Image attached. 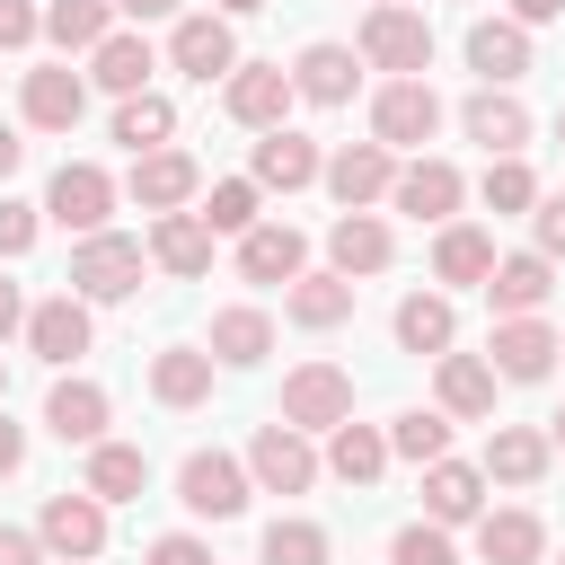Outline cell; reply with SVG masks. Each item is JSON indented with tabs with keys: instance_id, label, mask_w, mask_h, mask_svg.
I'll return each mask as SVG.
<instances>
[{
	"instance_id": "cell-51",
	"label": "cell",
	"mask_w": 565,
	"mask_h": 565,
	"mask_svg": "<svg viewBox=\"0 0 565 565\" xmlns=\"http://www.w3.org/2000/svg\"><path fill=\"white\" fill-rule=\"evenodd\" d=\"M18 468H26V433L0 415V477H18Z\"/></svg>"
},
{
	"instance_id": "cell-57",
	"label": "cell",
	"mask_w": 565,
	"mask_h": 565,
	"mask_svg": "<svg viewBox=\"0 0 565 565\" xmlns=\"http://www.w3.org/2000/svg\"><path fill=\"white\" fill-rule=\"evenodd\" d=\"M0 397H9V362H0Z\"/></svg>"
},
{
	"instance_id": "cell-46",
	"label": "cell",
	"mask_w": 565,
	"mask_h": 565,
	"mask_svg": "<svg viewBox=\"0 0 565 565\" xmlns=\"http://www.w3.org/2000/svg\"><path fill=\"white\" fill-rule=\"evenodd\" d=\"M44 35V9L35 0H0V53H18V44H35Z\"/></svg>"
},
{
	"instance_id": "cell-24",
	"label": "cell",
	"mask_w": 565,
	"mask_h": 565,
	"mask_svg": "<svg viewBox=\"0 0 565 565\" xmlns=\"http://www.w3.org/2000/svg\"><path fill=\"white\" fill-rule=\"evenodd\" d=\"M106 415H115V406H106L97 380H53V397H44V424H53L62 441H88V450L106 441Z\"/></svg>"
},
{
	"instance_id": "cell-42",
	"label": "cell",
	"mask_w": 565,
	"mask_h": 565,
	"mask_svg": "<svg viewBox=\"0 0 565 565\" xmlns=\"http://www.w3.org/2000/svg\"><path fill=\"white\" fill-rule=\"evenodd\" d=\"M265 565H327V530L318 521H274L265 530Z\"/></svg>"
},
{
	"instance_id": "cell-58",
	"label": "cell",
	"mask_w": 565,
	"mask_h": 565,
	"mask_svg": "<svg viewBox=\"0 0 565 565\" xmlns=\"http://www.w3.org/2000/svg\"><path fill=\"white\" fill-rule=\"evenodd\" d=\"M556 141H565V115H556Z\"/></svg>"
},
{
	"instance_id": "cell-5",
	"label": "cell",
	"mask_w": 565,
	"mask_h": 565,
	"mask_svg": "<svg viewBox=\"0 0 565 565\" xmlns=\"http://www.w3.org/2000/svg\"><path fill=\"white\" fill-rule=\"evenodd\" d=\"M247 494H256V486H247V468H238L230 450H194V459L177 468V503H185L194 521H238Z\"/></svg>"
},
{
	"instance_id": "cell-20",
	"label": "cell",
	"mask_w": 565,
	"mask_h": 565,
	"mask_svg": "<svg viewBox=\"0 0 565 565\" xmlns=\"http://www.w3.org/2000/svg\"><path fill=\"white\" fill-rule=\"evenodd\" d=\"M459 168L450 159H415V168H397V185H388V203L406 212V221H450L459 212Z\"/></svg>"
},
{
	"instance_id": "cell-23",
	"label": "cell",
	"mask_w": 565,
	"mask_h": 565,
	"mask_svg": "<svg viewBox=\"0 0 565 565\" xmlns=\"http://www.w3.org/2000/svg\"><path fill=\"white\" fill-rule=\"evenodd\" d=\"M327 256H335V274L353 282V274H380V265L397 256V238H388V221H380V212H344V221L327 230Z\"/></svg>"
},
{
	"instance_id": "cell-3",
	"label": "cell",
	"mask_w": 565,
	"mask_h": 565,
	"mask_svg": "<svg viewBox=\"0 0 565 565\" xmlns=\"http://www.w3.org/2000/svg\"><path fill=\"white\" fill-rule=\"evenodd\" d=\"M433 132H441L433 79H388V88L371 97V141H380V150H424Z\"/></svg>"
},
{
	"instance_id": "cell-60",
	"label": "cell",
	"mask_w": 565,
	"mask_h": 565,
	"mask_svg": "<svg viewBox=\"0 0 565 565\" xmlns=\"http://www.w3.org/2000/svg\"><path fill=\"white\" fill-rule=\"evenodd\" d=\"M371 9H380V0H371Z\"/></svg>"
},
{
	"instance_id": "cell-54",
	"label": "cell",
	"mask_w": 565,
	"mask_h": 565,
	"mask_svg": "<svg viewBox=\"0 0 565 565\" xmlns=\"http://www.w3.org/2000/svg\"><path fill=\"white\" fill-rule=\"evenodd\" d=\"M115 9H124V18H168L177 0H115Z\"/></svg>"
},
{
	"instance_id": "cell-31",
	"label": "cell",
	"mask_w": 565,
	"mask_h": 565,
	"mask_svg": "<svg viewBox=\"0 0 565 565\" xmlns=\"http://www.w3.org/2000/svg\"><path fill=\"white\" fill-rule=\"evenodd\" d=\"M327 468H335L344 486H380V468H388V433H380V424H353V415H344V424L327 433Z\"/></svg>"
},
{
	"instance_id": "cell-44",
	"label": "cell",
	"mask_w": 565,
	"mask_h": 565,
	"mask_svg": "<svg viewBox=\"0 0 565 565\" xmlns=\"http://www.w3.org/2000/svg\"><path fill=\"white\" fill-rule=\"evenodd\" d=\"M388 565H459V547H450V530H433V521H406V530L388 539Z\"/></svg>"
},
{
	"instance_id": "cell-45",
	"label": "cell",
	"mask_w": 565,
	"mask_h": 565,
	"mask_svg": "<svg viewBox=\"0 0 565 565\" xmlns=\"http://www.w3.org/2000/svg\"><path fill=\"white\" fill-rule=\"evenodd\" d=\"M530 230H539V256L556 265V256H565V194H539V203H530Z\"/></svg>"
},
{
	"instance_id": "cell-16",
	"label": "cell",
	"mask_w": 565,
	"mask_h": 565,
	"mask_svg": "<svg viewBox=\"0 0 565 565\" xmlns=\"http://www.w3.org/2000/svg\"><path fill=\"white\" fill-rule=\"evenodd\" d=\"M238 274H247V282H300V274H309V238H300L291 221H256V230L238 238Z\"/></svg>"
},
{
	"instance_id": "cell-4",
	"label": "cell",
	"mask_w": 565,
	"mask_h": 565,
	"mask_svg": "<svg viewBox=\"0 0 565 565\" xmlns=\"http://www.w3.org/2000/svg\"><path fill=\"white\" fill-rule=\"evenodd\" d=\"M353 415V380L335 371V362H300L291 380H282V415L274 424H291V433H335Z\"/></svg>"
},
{
	"instance_id": "cell-21",
	"label": "cell",
	"mask_w": 565,
	"mask_h": 565,
	"mask_svg": "<svg viewBox=\"0 0 565 565\" xmlns=\"http://www.w3.org/2000/svg\"><path fill=\"white\" fill-rule=\"evenodd\" d=\"M194 185H203V168H194L185 150H150V159H132V203H141V212H185Z\"/></svg>"
},
{
	"instance_id": "cell-2",
	"label": "cell",
	"mask_w": 565,
	"mask_h": 565,
	"mask_svg": "<svg viewBox=\"0 0 565 565\" xmlns=\"http://www.w3.org/2000/svg\"><path fill=\"white\" fill-rule=\"evenodd\" d=\"M362 62H371V71H397V79H424V71H433V26H424L415 9H397V0H380V9L362 18Z\"/></svg>"
},
{
	"instance_id": "cell-36",
	"label": "cell",
	"mask_w": 565,
	"mask_h": 565,
	"mask_svg": "<svg viewBox=\"0 0 565 565\" xmlns=\"http://www.w3.org/2000/svg\"><path fill=\"white\" fill-rule=\"evenodd\" d=\"M450 335H459V318H450L441 291H406V300H397V344H406V353H433V362H441Z\"/></svg>"
},
{
	"instance_id": "cell-32",
	"label": "cell",
	"mask_w": 565,
	"mask_h": 565,
	"mask_svg": "<svg viewBox=\"0 0 565 565\" xmlns=\"http://www.w3.org/2000/svg\"><path fill=\"white\" fill-rule=\"evenodd\" d=\"M547 433H530V424H494V441H486V477H503V486H539L547 477Z\"/></svg>"
},
{
	"instance_id": "cell-33",
	"label": "cell",
	"mask_w": 565,
	"mask_h": 565,
	"mask_svg": "<svg viewBox=\"0 0 565 565\" xmlns=\"http://www.w3.org/2000/svg\"><path fill=\"white\" fill-rule=\"evenodd\" d=\"M539 547H547L539 512H477V556L486 565H539Z\"/></svg>"
},
{
	"instance_id": "cell-53",
	"label": "cell",
	"mask_w": 565,
	"mask_h": 565,
	"mask_svg": "<svg viewBox=\"0 0 565 565\" xmlns=\"http://www.w3.org/2000/svg\"><path fill=\"white\" fill-rule=\"evenodd\" d=\"M18 159H26V141H18V124H0V185L18 177Z\"/></svg>"
},
{
	"instance_id": "cell-48",
	"label": "cell",
	"mask_w": 565,
	"mask_h": 565,
	"mask_svg": "<svg viewBox=\"0 0 565 565\" xmlns=\"http://www.w3.org/2000/svg\"><path fill=\"white\" fill-rule=\"evenodd\" d=\"M141 565H212V547L203 539H185V530H168V539H150V556Z\"/></svg>"
},
{
	"instance_id": "cell-30",
	"label": "cell",
	"mask_w": 565,
	"mask_h": 565,
	"mask_svg": "<svg viewBox=\"0 0 565 565\" xmlns=\"http://www.w3.org/2000/svg\"><path fill=\"white\" fill-rule=\"evenodd\" d=\"M150 397H159V406H203V397H212V353H194V344L150 353Z\"/></svg>"
},
{
	"instance_id": "cell-50",
	"label": "cell",
	"mask_w": 565,
	"mask_h": 565,
	"mask_svg": "<svg viewBox=\"0 0 565 565\" xmlns=\"http://www.w3.org/2000/svg\"><path fill=\"white\" fill-rule=\"evenodd\" d=\"M18 327H26V291H18V282H9V274H0V344H9V335H18Z\"/></svg>"
},
{
	"instance_id": "cell-49",
	"label": "cell",
	"mask_w": 565,
	"mask_h": 565,
	"mask_svg": "<svg viewBox=\"0 0 565 565\" xmlns=\"http://www.w3.org/2000/svg\"><path fill=\"white\" fill-rule=\"evenodd\" d=\"M0 565H44V539L35 530H0Z\"/></svg>"
},
{
	"instance_id": "cell-19",
	"label": "cell",
	"mask_w": 565,
	"mask_h": 565,
	"mask_svg": "<svg viewBox=\"0 0 565 565\" xmlns=\"http://www.w3.org/2000/svg\"><path fill=\"white\" fill-rule=\"evenodd\" d=\"M468 71H477L486 88H512V79L530 71V26H512V18H477V26H468Z\"/></svg>"
},
{
	"instance_id": "cell-55",
	"label": "cell",
	"mask_w": 565,
	"mask_h": 565,
	"mask_svg": "<svg viewBox=\"0 0 565 565\" xmlns=\"http://www.w3.org/2000/svg\"><path fill=\"white\" fill-rule=\"evenodd\" d=\"M221 9H230V18H247V9H265V0H221Z\"/></svg>"
},
{
	"instance_id": "cell-43",
	"label": "cell",
	"mask_w": 565,
	"mask_h": 565,
	"mask_svg": "<svg viewBox=\"0 0 565 565\" xmlns=\"http://www.w3.org/2000/svg\"><path fill=\"white\" fill-rule=\"evenodd\" d=\"M539 203V177L521 159H486V212H530Z\"/></svg>"
},
{
	"instance_id": "cell-14",
	"label": "cell",
	"mask_w": 565,
	"mask_h": 565,
	"mask_svg": "<svg viewBox=\"0 0 565 565\" xmlns=\"http://www.w3.org/2000/svg\"><path fill=\"white\" fill-rule=\"evenodd\" d=\"M547 291H556V265H547L539 247H521V256H494V274H486V300H494V318H539V309H547Z\"/></svg>"
},
{
	"instance_id": "cell-27",
	"label": "cell",
	"mask_w": 565,
	"mask_h": 565,
	"mask_svg": "<svg viewBox=\"0 0 565 565\" xmlns=\"http://www.w3.org/2000/svg\"><path fill=\"white\" fill-rule=\"evenodd\" d=\"M150 256L194 282V274H212V230H203L194 212H159V221H150Z\"/></svg>"
},
{
	"instance_id": "cell-61",
	"label": "cell",
	"mask_w": 565,
	"mask_h": 565,
	"mask_svg": "<svg viewBox=\"0 0 565 565\" xmlns=\"http://www.w3.org/2000/svg\"><path fill=\"white\" fill-rule=\"evenodd\" d=\"M556 565H565V556H556Z\"/></svg>"
},
{
	"instance_id": "cell-7",
	"label": "cell",
	"mask_w": 565,
	"mask_h": 565,
	"mask_svg": "<svg viewBox=\"0 0 565 565\" xmlns=\"http://www.w3.org/2000/svg\"><path fill=\"white\" fill-rule=\"evenodd\" d=\"M247 486H265V494H309V486H318V450H309V433L265 424V433L247 441Z\"/></svg>"
},
{
	"instance_id": "cell-18",
	"label": "cell",
	"mask_w": 565,
	"mask_h": 565,
	"mask_svg": "<svg viewBox=\"0 0 565 565\" xmlns=\"http://www.w3.org/2000/svg\"><path fill=\"white\" fill-rule=\"evenodd\" d=\"M477 512H486V468L433 459V468H424V521H433V530H459V521H477Z\"/></svg>"
},
{
	"instance_id": "cell-13",
	"label": "cell",
	"mask_w": 565,
	"mask_h": 565,
	"mask_svg": "<svg viewBox=\"0 0 565 565\" xmlns=\"http://www.w3.org/2000/svg\"><path fill=\"white\" fill-rule=\"evenodd\" d=\"M318 177H327V194H335L344 212H362V203H380V194L397 185V159H388L380 141H344V150H335Z\"/></svg>"
},
{
	"instance_id": "cell-25",
	"label": "cell",
	"mask_w": 565,
	"mask_h": 565,
	"mask_svg": "<svg viewBox=\"0 0 565 565\" xmlns=\"http://www.w3.org/2000/svg\"><path fill=\"white\" fill-rule=\"evenodd\" d=\"M79 486H88L97 503H141V494H150V459H141L132 441H97V450H88V477H79Z\"/></svg>"
},
{
	"instance_id": "cell-40",
	"label": "cell",
	"mask_w": 565,
	"mask_h": 565,
	"mask_svg": "<svg viewBox=\"0 0 565 565\" xmlns=\"http://www.w3.org/2000/svg\"><path fill=\"white\" fill-rule=\"evenodd\" d=\"M388 459H415V468L450 459V415H433V406H406V415L388 424Z\"/></svg>"
},
{
	"instance_id": "cell-1",
	"label": "cell",
	"mask_w": 565,
	"mask_h": 565,
	"mask_svg": "<svg viewBox=\"0 0 565 565\" xmlns=\"http://www.w3.org/2000/svg\"><path fill=\"white\" fill-rule=\"evenodd\" d=\"M88 309L97 300H132L141 291V238H115V230H97V238H79L71 247V274H62Z\"/></svg>"
},
{
	"instance_id": "cell-11",
	"label": "cell",
	"mask_w": 565,
	"mask_h": 565,
	"mask_svg": "<svg viewBox=\"0 0 565 565\" xmlns=\"http://www.w3.org/2000/svg\"><path fill=\"white\" fill-rule=\"evenodd\" d=\"M18 106H26V124H35V132H71V124L88 115V79H79L71 62H44V71H26Z\"/></svg>"
},
{
	"instance_id": "cell-28",
	"label": "cell",
	"mask_w": 565,
	"mask_h": 565,
	"mask_svg": "<svg viewBox=\"0 0 565 565\" xmlns=\"http://www.w3.org/2000/svg\"><path fill=\"white\" fill-rule=\"evenodd\" d=\"M494 274V238L477 230V221H441V238H433V282H486Z\"/></svg>"
},
{
	"instance_id": "cell-47",
	"label": "cell",
	"mask_w": 565,
	"mask_h": 565,
	"mask_svg": "<svg viewBox=\"0 0 565 565\" xmlns=\"http://www.w3.org/2000/svg\"><path fill=\"white\" fill-rule=\"evenodd\" d=\"M26 247H35V203L0 194V256H26Z\"/></svg>"
},
{
	"instance_id": "cell-8",
	"label": "cell",
	"mask_w": 565,
	"mask_h": 565,
	"mask_svg": "<svg viewBox=\"0 0 565 565\" xmlns=\"http://www.w3.org/2000/svg\"><path fill=\"white\" fill-rule=\"evenodd\" d=\"M221 106H230V124H247V132H282V115H291V71H282V62H238L230 88H221Z\"/></svg>"
},
{
	"instance_id": "cell-56",
	"label": "cell",
	"mask_w": 565,
	"mask_h": 565,
	"mask_svg": "<svg viewBox=\"0 0 565 565\" xmlns=\"http://www.w3.org/2000/svg\"><path fill=\"white\" fill-rule=\"evenodd\" d=\"M547 450H565V415H556V433H547Z\"/></svg>"
},
{
	"instance_id": "cell-39",
	"label": "cell",
	"mask_w": 565,
	"mask_h": 565,
	"mask_svg": "<svg viewBox=\"0 0 565 565\" xmlns=\"http://www.w3.org/2000/svg\"><path fill=\"white\" fill-rule=\"evenodd\" d=\"M441 415H494V371L477 353H441Z\"/></svg>"
},
{
	"instance_id": "cell-29",
	"label": "cell",
	"mask_w": 565,
	"mask_h": 565,
	"mask_svg": "<svg viewBox=\"0 0 565 565\" xmlns=\"http://www.w3.org/2000/svg\"><path fill=\"white\" fill-rule=\"evenodd\" d=\"M282 309H291V327H344L353 318V282L344 274H300V282H282Z\"/></svg>"
},
{
	"instance_id": "cell-52",
	"label": "cell",
	"mask_w": 565,
	"mask_h": 565,
	"mask_svg": "<svg viewBox=\"0 0 565 565\" xmlns=\"http://www.w3.org/2000/svg\"><path fill=\"white\" fill-rule=\"evenodd\" d=\"M556 9H565V0H512V26H547Z\"/></svg>"
},
{
	"instance_id": "cell-22",
	"label": "cell",
	"mask_w": 565,
	"mask_h": 565,
	"mask_svg": "<svg viewBox=\"0 0 565 565\" xmlns=\"http://www.w3.org/2000/svg\"><path fill=\"white\" fill-rule=\"evenodd\" d=\"M318 168H327V159H318V141H309V132H291V124L256 141V185H274V194H300V185H318Z\"/></svg>"
},
{
	"instance_id": "cell-17",
	"label": "cell",
	"mask_w": 565,
	"mask_h": 565,
	"mask_svg": "<svg viewBox=\"0 0 565 565\" xmlns=\"http://www.w3.org/2000/svg\"><path fill=\"white\" fill-rule=\"evenodd\" d=\"M494 362V380H547L556 371V327H539V318H494V344H486Z\"/></svg>"
},
{
	"instance_id": "cell-10",
	"label": "cell",
	"mask_w": 565,
	"mask_h": 565,
	"mask_svg": "<svg viewBox=\"0 0 565 565\" xmlns=\"http://www.w3.org/2000/svg\"><path fill=\"white\" fill-rule=\"evenodd\" d=\"M168 62L185 71V79H230L238 71V35H230V18L221 9H203V18H177V35H168Z\"/></svg>"
},
{
	"instance_id": "cell-35",
	"label": "cell",
	"mask_w": 565,
	"mask_h": 565,
	"mask_svg": "<svg viewBox=\"0 0 565 565\" xmlns=\"http://www.w3.org/2000/svg\"><path fill=\"white\" fill-rule=\"evenodd\" d=\"M168 132H177V106H168L159 88H141V97H115V141H124L132 159L168 150Z\"/></svg>"
},
{
	"instance_id": "cell-9",
	"label": "cell",
	"mask_w": 565,
	"mask_h": 565,
	"mask_svg": "<svg viewBox=\"0 0 565 565\" xmlns=\"http://www.w3.org/2000/svg\"><path fill=\"white\" fill-rule=\"evenodd\" d=\"M35 539H44V547H53L62 565H88V556L106 547V503H97L88 486H71V494H53V503H44Z\"/></svg>"
},
{
	"instance_id": "cell-12",
	"label": "cell",
	"mask_w": 565,
	"mask_h": 565,
	"mask_svg": "<svg viewBox=\"0 0 565 565\" xmlns=\"http://www.w3.org/2000/svg\"><path fill=\"white\" fill-rule=\"evenodd\" d=\"M459 124H468V141H477L486 159H521V141H530V106H521L512 88H477V97L459 106Z\"/></svg>"
},
{
	"instance_id": "cell-15",
	"label": "cell",
	"mask_w": 565,
	"mask_h": 565,
	"mask_svg": "<svg viewBox=\"0 0 565 565\" xmlns=\"http://www.w3.org/2000/svg\"><path fill=\"white\" fill-rule=\"evenodd\" d=\"M26 344H35V362H79L88 353V300L79 291H53V300H35L26 309Z\"/></svg>"
},
{
	"instance_id": "cell-34",
	"label": "cell",
	"mask_w": 565,
	"mask_h": 565,
	"mask_svg": "<svg viewBox=\"0 0 565 565\" xmlns=\"http://www.w3.org/2000/svg\"><path fill=\"white\" fill-rule=\"evenodd\" d=\"M150 71H159V62H150V44H141V35H106V44L88 53V79H97L106 97H141V88H150Z\"/></svg>"
},
{
	"instance_id": "cell-6",
	"label": "cell",
	"mask_w": 565,
	"mask_h": 565,
	"mask_svg": "<svg viewBox=\"0 0 565 565\" xmlns=\"http://www.w3.org/2000/svg\"><path fill=\"white\" fill-rule=\"evenodd\" d=\"M44 212H53L62 230L97 238V230H106V212H115V177H106V168H88V159H62V168H53V185H44Z\"/></svg>"
},
{
	"instance_id": "cell-38",
	"label": "cell",
	"mask_w": 565,
	"mask_h": 565,
	"mask_svg": "<svg viewBox=\"0 0 565 565\" xmlns=\"http://www.w3.org/2000/svg\"><path fill=\"white\" fill-rule=\"evenodd\" d=\"M44 35L62 53H97L115 35V0H44Z\"/></svg>"
},
{
	"instance_id": "cell-26",
	"label": "cell",
	"mask_w": 565,
	"mask_h": 565,
	"mask_svg": "<svg viewBox=\"0 0 565 565\" xmlns=\"http://www.w3.org/2000/svg\"><path fill=\"white\" fill-rule=\"evenodd\" d=\"M353 79H362V71H353V53H344V44H309V53L291 62V97H309V106H344V97H353Z\"/></svg>"
},
{
	"instance_id": "cell-37",
	"label": "cell",
	"mask_w": 565,
	"mask_h": 565,
	"mask_svg": "<svg viewBox=\"0 0 565 565\" xmlns=\"http://www.w3.org/2000/svg\"><path fill=\"white\" fill-rule=\"evenodd\" d=\"M203 353H212V362H230V371H247V362H265V353H274V318H265V309H221Z\"/></svg>"
},
{
	"instance_id": "cell-59",
	"label": "cell",
	"mask_w": 565,
	"mask_h": 565,
	"mask_svg": "<svg viewBox=\"0 0 565 565\" xmlns=\"http://www.w3.org/2000/svg\"><path fill=\"white\" fill-rule=\"evenodd\" d=\"M556 353H565V335H556Z\"/></svg>"
},
{
	"instance_id": "cell-41",
	"label": "cell",
	"mask_w": 565,
	"mask_h": 565,
	"mask_svg": "<svg viewBox=\"0 0 565 565\" xmlns=\"http://www.w3.org/2000/svg\"><path fill=\"white\" fill-rule=\"evenodd\" d=\"M194 221H203L212 238H247V230H256V177H221Z\"/></svg>"
}]
</instances>
